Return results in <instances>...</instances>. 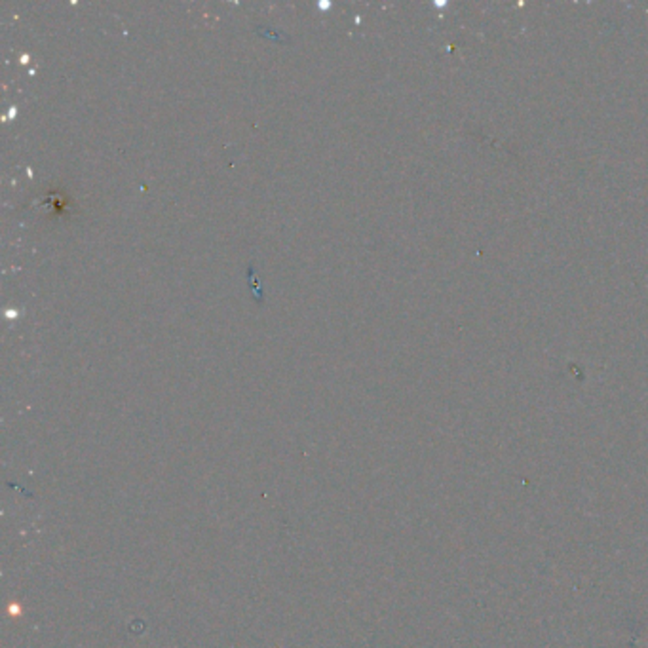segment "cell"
I'll use <instances>...</instances> for the list:
<instances>
[]
</instances>
